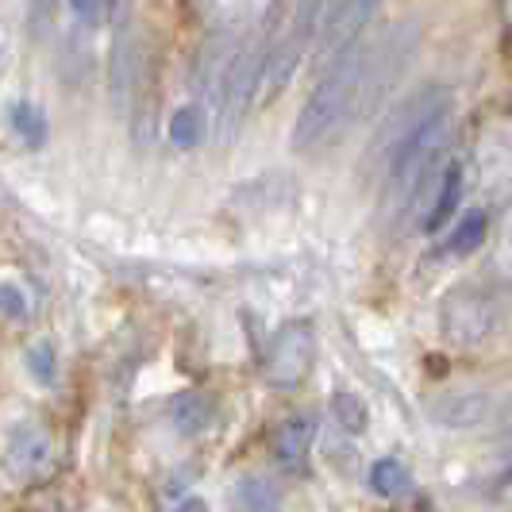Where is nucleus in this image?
Listing matches in <instances>:
<instances>
[{
    "mask_svg": "<svg viewBox=\"0 0 512 512\" xmlns=\"http://www.w3.org/2000/svg\"><path fill=\"white\" fill-rule=\"evenodd\" d=\"M416 43L420 31L412 24H397L378 43H355L335 54L301 104V116L293 124V151H316L324 143H335L362 112H370L397 85V77L405 74L409 58L416 54Z\"/></svg>",
    "mask_w": 512,
    "mask_h": 512,
    "instance_id": "f257e3e1",
    "label": "nucleus"
},
{
    "mask_svg": "<svg viewBox=\"0 0 512 512\" xmlns=\"http://www.w3.org/2000/svg\"><path fill=\"white\" fill-rule=\"evenodd\" d=\"M447 124H451V93L432 85L416 101L405 104L385 128V201L397 212H412L428 197H436L439 181L447 174L439 170Z\"/></svg>",
    "mask_w": 512,
    "mask_h": 512,
    "instance_id": "f03ea898",
    "label": "nucleus"
},
{
    "mask_svg": "<svg viewBox=\"0 0 512 512\" xmlns=\"http://www.w3.org/2000/svg\"><path fill=\"white\" fill-rule=\"evenodd\" d=\"M266 77V54L258 47H239L235 62H231L228 77H224V89H220V101H216V128H220V139H231L235 128L243 124V116L251 112L255 104V89L258 81Z\"/></svg>",
    "mask_w": 512,
    "mask_h": 512,
    "instance_id": "7ed1b4c3",
    "label": "nucleus"
},
{
    "mask_svg": "<svg viewBox=\"0 0 512 512\" xmlns=\"http://www.w3.org/2000/svg\"><path fill=\"white\" fill-rule=\"evenodd\" d=\"M312 355H316L312 328H308V324H289V328L274 339L270 355H266V378H270V385H278V389L297 385L308 374Z\"/></svg>",
    "mask_w": 512,
    "mask_h": 512,
    "instance_id": "20e7f679",
    "label": "nucleus"
},
{
    "mask_svg": "<svg viewBox=\"0 0 512 512\" xmlns=\"http://www.w3.org/2000/svg\"><path fill=\"white\" fill-rule=\"evenodd\" d=\"M378 8H382V0H332V8L324 16V27H320L324 51L335 58L339 51L355 47L359 43V31L374 20Z\"/></svg>",
    "mask_w": 512,
    "mask_h": 512,
    "instance_id": "39448f33",
    "label": "nucleus"
},
{
    "mask_svg": "<svg viewBox=\"0 0 512 512\" xmlns=\"http://www.w3.org/2000/svg\"><path fill=\"white\" fill-rule=\"evenodd\" d=\"M51 462V436L39 424H20L8 436V451H4V470L16 482H31L39 470H47Z\"/></svg>",
    "mask_w": 512,
    "mask_h": 512,
    "instance_id": "423d86ee",
    "label": "nucleus"
},
{
    "mask_svg": "<svg viewBox=\"0 0 512 512\" xmlns=\"http://www.w3.org/2000/svg\"><path fill=\"white\" fill-rule=\"evenodd\" d=\"M312 439H316V420L312 416H293L274 432V455L282 466H301Z\"/></svg>",
    "mask_w": 512,
    "mask_h": 512,
    "instance_id": "0eeeda50",
    "label": "nucleus"
},
{
    "mask_svg": "<svg viewBox=\"0 0 512 512\" xmlns=\"http://www.w3.org/2000/svg\"><path fill=\"white\" fill-rule=\"evenodd\" d=\"M212 416H216V405H212V397L201 393V389L178 393L174 405H170V424L178 428L181 436H201L208 424H212Z\"/></svg>",
    "mask_w": 512,
    "mask_h": 512,
    "instance_id": "6e6552de",
    "label": "nucleus"
},
{
    "mask_svg": "<svg viewBox=\"0 0 512 512\" xmlns=\"http://www.w3.org/2000/svg\"><path fill=\"white\" fill-rule=\"evenodd\" d=\"M370 489L385 501H397L409 493V470L397 459H378L370 466Z\"/></svg>",
    "mask_w": 512,
    "mask_h": 512,
    "instance_id": "1a4fd4ad",
    "label": "nucleus"
},
{
    "mask_svg": "<svg viewBox=\"0 0 512 512\" xmlns=\"http://www.w3.org/2000/svg\"><path fill=\"white\" fill-rule=\"evenodd\" d=\"M205 108L201 104H185L174 112V120H170V139L178 143V147H197L201 139H205Z\"/></svg>",
    "mask_w": 512,
    "mask_h": 512,
    "instance_id": "9d476101",
    "label": "nucleus"
},
{
    "mask_svg": "<svg viewBox=\"0 0 512 512\" xmlns=\"http://www.w3.org/2000/svg\"><path fill=\"white\" fill-rule=\"evenodd\" d=\"M455 205H459V170L443 174L436 197H432V208H428V216H424V228L439 231V228H443V220L455 212Z\"/></svg>",
    "mask_w": 512,
    "mask_h": 512,
    "instance_id": "9b49d317",
    "label": "nucleus"
},
{
    "mask_svg": "<svg viewBox=\"0 0 512 512\" xmlns=\"http://www.w3.org/2000/svg\"><path fill=\"white\" fill-rule=\"evenodd\" d=\"M8 120H12V128L20 131L31 147H39V143H43V135H47V120H43V112H39L31 101L12 104V108H8Z\"/></svg>",
    "mask_w": 512,
    "mask_h": 512,
    "instance_id": "f8f14e48",
    "label": "nucleus"
},
{
    "mask_svg": "<svg viewBox=\"0 0 512 512\" xmlns=\"http://www.w3.org/2000/svg\"><path fill=\"white\" fill-rule=\"evenodd\" d=\"M482 412H486V397L466 393V397H447L439 405V420L443 424H474V420H482Z\"/></svg>",
    "mask_w": 512,
    "mask_h": 512,
    "instance_id": "ddd939ff",
    "label": "nucleus"
},
{
    "mask_svg": "<svg viewBox=\"0 0 512 512\" xmlns=\"http://www.w3.org/2000/svg\"><path fill=\"white\" fill-rule=\"evenodd\" d=\"M332 412L347 432H366V405H362L355 393H335Z\"/></svg>",
    "mask_w": 512,
    "mask_h": 512,
    "instance_id": "4468645a",
    "label": "nucleus"
},
{
    "mask_svg": "<svg viewBox=\"0 0 512 512\" xmlns=\"http://www.w3.org/2000/svg\"><path fill=\"white\" fill-rule=\"evenodd\" d=\"M482 231H486V216L482 212H470L459 228H455V235H451V251H459V255L474 251L482 243Z\"/></svg>",
    "mask_w": 512,
    "mask_h": 512,
    "instance_id": "2eb2a0df",
    "label": "nucleus"
},
{
    "mask_svg": "<svg viewBox=\"0 0 512 512\" xmlns=\"http://www.w3.org/2000/svg\"><path fill=\"white\" fill-rule=\"evenodd\" d=\"M27 370H31L43 385L54 382V347L51 343H31V347H27Z\"/></svg>",
    "mask_w": 512,
    "mask_h": 512,
    "instance_id": "dca6fc26",
    "label": "nucleus"
},
{
    "mask_svg": "<svg viewBox=\"0 0 512 512\" xmlns=\"http://www.w3.org/2000/svg\"><path fill=\"white\" fill-rule=\"evenodd\" d=\"M70 12L77 24L101 27V20H108V0H70Z\"/></svg>",
    "mask_w": 512,
    "mask_h": 512,
    "instance_id": "f3484780",
    "label": "nucleus"
},
{
    "mask_svg": "<svg viewBox=\"0 0 512 512\" xmlns=\"http://www.w3.org/2000/svg\"><path fill=\"white\" fill-rule=\"evenodd\" d=\"M0 316H8V320H24L27 316V297L20 293V285L0 282Z\"/></svg>",
    "mask_w": 512,
    "mask_h": 512,
    "instance_id": "a211bd4d",
    "label": "nucleus"
},
{
    "mask_svg": "<svg viewBox=\"0 0 512 512\" xmlns=\"http://www.w3.org/2000/svg\"><path fill=\"white\" fill-rule=\"evenodd\" d=\"M243 497H251V501H258V509L255 512H270L274 509V489H262L258 482H247V486L239 489Z\"/></svg>",
    "mask_w": 512,
    "mask_h": 512,
    "instance_id": "6ab92c4d",
    "label": "nucleus"
},
{
    "mask_svg": "<svg viewBox=\"0 0 512 512\" xmlns=\"http://www.w3.org/2000/svg\"><path fill=\"white\" fill-rule=\"evenodd\" d=\"M54 20V0H31V27H51Z\"/></svg>",
    "mask_w": 512,
    "mask_h": 512,
    "instance_id": "aec40b11",
    "label": "nucleus"
},
{
    "mask_svg": "<svg viewBox=\"0 0 512 512\" xmlns=\"http://www.w3.org/2000/svg\"><path fill=\"white\" fill-rule=\"evenodd\" d=\"M128 12H131V0H108V20L120 27H128Z\"/></svg>",
    "mask_w": 512,
    "mask_h": 512,
    "instance_id": "412c9836",
    "label": "nucleus"
},
{
    "mask_svg": "<svg viewBox=\"0 0 512 512\" xmlns=\"http://www.w3.org/2000/svg\"><path fill=\"white\" fill-rule=\"evenodd\" d=\"M174 512H208V505L201 501V497H185V501H181Z\"/></svg>",
    "mask_w": 512,
    "mask_h": 512,
    "instance_id": "4be33fe9",
    "label": "nucleus"
}]
</instances>
